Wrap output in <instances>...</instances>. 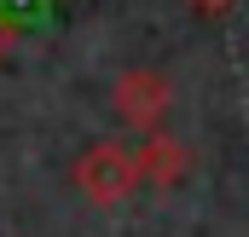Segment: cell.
Here are the masks:
<instances>
[{
    "mask_svg": "<svg viewBox=\"0 0 249 237\" xmlns=\"http://www.w3.org/2000/svg\"><path fill=\"white\" fill-rule=\"evenodd\" d=\"M168 99H174V87H168V75H162V69H151V64L122 69V75H116V87H110V110H116L127 127H139V133H157V127H162Z\"/></svg>",
    "mask_w": 249,
    "mask_h": 237,
    "instance_id": "cell-2",
    "label": "cell"
},
{
    "mask_svg": "<svg viewBox=\"0 0 249 237\" xmlns=\"http://www.w3.org/2000/svg\"><path fill=\"white\" fill-rule=\"evenodd\" d=\"M12 47H18V29H12V17L0 12V64H6V52H12Z\"/></svg>",
    "mask_w": 249,
    "mask_h": 237,
    "instance_id": "cell-5",
    "label": "cell"
},
{
    "mask_svg": "<svg viewBox=\"0 0 249 237\" xmlns=\"http://www.w3.org/2000/svg\"><path fill=\"white\" fill-rule=\"evenodd\" d=\"M70 185L93 203V208H116L127 203L145 179H139V151H127L116 139H93L75 162H70Z\"/></svg>",
    "mask_w": 249,
    "mask_h": 237,
    "instance_id": "cell-1",
    "label": "cell"
},
{
    "mask_svg": "<svg viewBox=\"0 0 249 237\" xmlns=\"http://www.w3.org/2000/svg\"><path fill=\"white\" fill-rule=\"evenodd\" d=\"M191 174V145L186 139H174V133H145V145H139V179L145 185H180V179Z\"/></svg>",
    "mask_w": 249,
    "mask_h": 237,
    "instance_id": "cell-3",
    "label": "cell"
},
{
    "mask_svg": "<svg viewBox=\"0 0 249 237\" xmlns=\"http://www.w3.org/2000/svg\"><path fill=\"white\" fill-rule=\"evenodd\" d=\"M191 12H197V17H220V12H226V6H232V0H186Z\"/></svg>",
    "mask_w": 249,
    "mask_h": 237,
    "instance_id": "cell-4",
    "label": "cell"
}]
</instances>
